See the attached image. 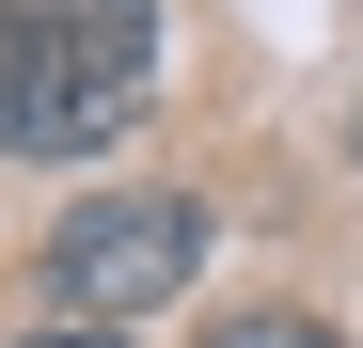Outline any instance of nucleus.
<instances>
[{"instance_id":"f257e3e1","label":"nucleus","mask_w":363,"mask_h":348,"mask_svg":"<svg viewBox=\"0 0 363 348\" xmlns=\"http://www.w3.org/2000/svg\"><path fill=\"white\" fill-rule=\"evenodd\" d=\"M158 80V0H0V158L127 143Z\"/></svg>"},{"instance_id":"f03ea898","label":"nucleus","mask_w":363,"mask_h":348,"mask_svg":"<svg viewBox=\"0 0 363 348\" xmlns=\"http://www.w3.org/2000/svg\"><path fill=\"white\" fill-rule=\"evenodd\" d=\"M190 269H206V206H174V190H95V206H64V238H48V301L143 332L158 301H190Z\"/></svg>"},{"instance_id":"7ed1b4c3","label":"nucleus","mask_w":363,"mask_h":348,"mask_svg":"<svg viewBox=\"0 0 363 348\" xmlns=\"http://www.w3.org/2000/svg\"><path fill=\"white\" fill-rule=\"evenodd\" d=\"M16 348H143V332H111V317H48V332H16Z\"/></svg>"}]
</instances>
